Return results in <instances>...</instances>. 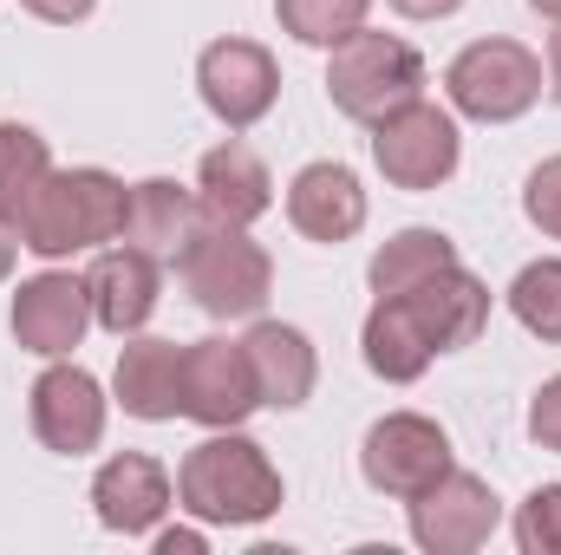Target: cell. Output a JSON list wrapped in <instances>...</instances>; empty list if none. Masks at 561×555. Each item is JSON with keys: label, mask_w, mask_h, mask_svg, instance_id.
<instances>
[{"label": "cell", "mask_w": 561, "mask_h": 555, "mask_svg": "<svg viewBox=\"0 0 561 555\" xmlns=\"http://www.w3.org/2000/svg\"><path fill=\"white\" fill-rule=\"evenodd\" d=\"M359 471H366V484L379 497L412 503V497H424L450 471V438L419 412H386L366 431V444H359Z\"/></svg>", "instance_id": "52a82bcc"}, {"label": "cell", "mask_w": 561, "mask_h": 555, "mask_svg": "<svg viewBox=\"0 0 561 555\" xmlns=\"http://www.w3.org/2000/svg\"><path fill=\"white\" fill-rule=\"evenodd\" d=\"M457 157H463L457 118L437 112V105H424V99L399 105L392 118L373 125V163L386 170L392 190H437V183H450Z\"/></svg>", "instance_id": "8992f818"}, {"label": "cell", "mask_w": 561, "mask_h": 555, "mask_svg": "<svg viewBox=\"0 0 561 555\" xmlns=\"http://www.w3.org/2000/svg\"><path fill=\"white\" fill-rule=\"evenodd\" d=\"M26 13H39V20H53V26H72V20H85L99 0H20Z\"/></svg>", "instance_id": "f1b7e54d"}, {"label": "cell", "mask_w": 561, "mask_h": 555, "mask_svg": "<svg viewBox=\"0 0 561 555\" xmlns=\"http://www.w3.org/2000/svg\"><path fill=\"white\" fill-rule=\"evenodd\" d=\"M92 510L112 536H150L170 510V471L144 451L112 457L99 477H92Z\"/></svg>", "instance_id": "4fadbf2b"}, {"label": "cell", "mask_w": 561, "mask_h": 555, "mask_svg": "<svg viewBox=\"0 0 561 555\" xmlns=\"http://www.w3.org/2000/svg\"><path fill=\"white\" fill-rule=\"evenodd\" d=\"M327 99H333L346 118H359V125L392 118L399 105L424 99L419 46L392 39V33H366V26L346 33V39L333 46V66H327Z\"/></svg>", "instance_id": "277c9868"}, {"label": "cell", "mask_w": 561, "mask_h": 555, "mask_svg": "<svg viewBox=\"0 0 561 555\" xmlns=\"http://www.w3.org/2000/svg\"><path fill=\"white\" fill-rule=\"evenodd\" d=\"M176 497H183L190 517L242 530V523H262V517L280 510V471L268 464V451H262L255 438H242V431L229 424V431H209V438L183 457Z\"/></svg>", "instance_id": "6da1fadb"}, {"label": "cell", "mask_w": 561, "mask_h": 555, "mask_svg": "<svg viewBox=\"0 0 561 555\" xmlns=\"http://www.w3.org/2000/svg\"><path fill=\"white\" fill-rule=\"evenodd\" d=\"M118 406L131 418H183V347L176 340H131L118 353Z\"/></svg>", "instance_id": "d6986e66"}, {"label": "cell", "mask_w": 561, "mask_h": 555, "mask_svg": "<svg viewBox=\"0 0 561 555\" xmlns=\"http://www.w3.org/2000/svg\"><path fill=\"white\" fill-rule=\"evenodd\" d=\"M529 7H536L542 20H561V0H529Z\"/></svg>", "instance_id": "836d02e7"}, {"label": "cell", "mask_w": 561, "mask_h": 555, "mask_svg": "<svg viewBox=\"0 0 561 555\" xmlns=\"http://www.w3.org/2000/svg\"><path fill=\"white\" fill-rule=\"evenodd\" d=\"M503 523V503L483 477L470 471H444L424 497H412V536L431 555H470L490 543V530Z\"/></svg>", "instance_id": "9c48e42d"}, {"label": "cell", "mask_w": 561, "mask_h": 555, "mask_svg": "<svg viewBox=\"0 0 561 555\" xmlns=\"http://www.w3.org/2000/svg\"><path fill=\"white\" fill-rule=\"evenodd\" d=\"M523 216H529L542 236L561 242V157H549V163L529 170V183H523Z\"/></svg>", "instance_id": "4316f807"}, {"label": "cell", "mask_w": 561, "mask_h": 555, "mask_svg": "<svg viewBox=\"0 0 561 555\" xmlns=\"http://www.w3.org/2000/svg\"><path fill=\"white\" fill-rule=\"evenodd\" d=\"M529 438H536L542 451H561V373L529 399Z\"/></svg>", "instance_id": "83f0119b"}, {"label": "cell", "mask_w": 561, "mask_h": 555, "mask_svg": "<svg viewBox=\"0 0 561 555\" xmlns=\"http://www.w3.org/2000/svg\"><path fill=\"white\" fill-rule=\"evenodd\" d=\"M196 92H203V105L229 132H249V125H262L275 112L280 66H275V53L255 46V39H216L196 59Z\"/></svg>", "instance_id": "ba28073f"}, {"label": "cell", "mask_w": 561, "mask_h": 555, "mask_svg": "<svg viewBox=\"0 0 561 555\" xmlns=\"http://www.w3.org/2000/svg\"><path fill=\"white\" fill-rule=\"evenodd\" d=\"M92 327V294H85V275H33L20 281L13 294V340L39 360H66Z\"/></svg>", "instance_id": "7c38bea8"}, {"label": "cell", "mask_w": 561, "mask_h": 555, "mask_svg": "<svg viewBox=\"0 0 561 555\" xmlns=\"http://www.w3.org/2000/svg\"><path fill=\"white\" fill-rule=\"evenodd\" d=\"M542 79H549V99H561V20L549 33V59H542Z\"/></svg>", "instance_id": "1f68e13d"}, {"label": "cell", "mask_w": 561, "mask_h": 555, "mask_svg": "<svg viewBox=\"0 0 561 555\" xmlns=\"http://www.w3.org/2000/svg\"><path fill=\"white\" fill-rule=\"evenodd\" d=\"M249 366H255V386H262V406H275V412H294V406H307V393H313V380H320V360H313V347H307V333L300 327H280V320H262V327H249Z\"/></svg>", "instance_id": "ffe728a7"}, {"label": "cell", "mask_w": 561, "mask_h": 555, "mask_svg": "<svg viewBox=\"0 0 561 555\" xmlns=\"http://www.w3.org/2000/svg\"><path fill=\"white\" fill-rule=\"evenodd\" d=\"M125 203H131V190L112 170H53L20 216V249H33L46 262L105 249L125 236Z\"/></svg>", "instance_id": "7a4b0ae2"}, {"label": "cell", "mask_w": 561, "mask_h": 555, "mask_svg": "<svg viewBox=\"0 0 561 555\" xmlns=\"http://www.w3.org/2000/svg\"><path fill=\"white\" fill-rule=\"evenodd\" d=\"M53 177V150L33 125H0V216L20 229L26 203L39 196V183Z\"/></svg>", "instance_id": "603a6c76"}, {"label": "cell", "mask_w": 561, "mask_h": 555, "mask_svg": "<svg viewBox=\"0 0 561 555\" xmlns=\"http://www.w3.org/2000/svg\"><path fill=\"white\" fill-rule=\"evenodd\" d=\"M176 275H183V294H190L203 314L242 320V314H262V301H268V287H275V262H268V249H262L249 229L203 216V229H196L190 249L176 256Z\"/></svg>", "instance_id": "3957f363"}, {"label": "cell", "mask_w": 561, "mask_h": 555, "mask_svg": "<svg viewBox=\"0 0 561 555\" xmlns=\"http://www.w3.org/2000/svg\"><path fill=\"white\" fill-rule=\"evenodd\" d=\"M366 7L373 0H275L280 33H294L300 46H327V53L366 26Z\"/></svg>", "instance_id": "cb8c5ba5"}, {"label": "cell", "mask_w": 561, "mask_h": 555, "mask_svg": "<svg viewBox=\"0 0 561 555\" xmlns=\"http://www.w3.org/2000/svg\"><path fill=\"white\" fill-rule=\"evenodd\" d=\"M457 262V242L444 236V229H399L379 256H373V294H405V287H419L431 281L437 269H450Z\"/></svg>", "instance_id": "7402d4cb"}, {"label": "cell", "mask_w": 561, "mask_h": 555, "mask_svg": "<svg viewBox=\"0 0 561 555\" xmlns=\"http://www.w3.org/2000/svg\"><path fill=\"white\" fill-rule=\"evenodd\" d=\"M359 347H366V366H373L379 380H392V386L424 380V366L437 360V347H431V333H424V320L412 314L405 294H379V301H373Z\"/></svg>", "instance_id": "44dd1931"}, {"label": "cell", "mask_w": 561, "mask_h": 555, "mask_svg": "<svg viewBox=\"0 0 561 555\" xmlns=\"http://www.w3.org/2000/svg\"><path fill=\"white\" fill-rule=\"evenodd\" d=\"M13 256H20V229H13V223L0 216V281L13 275Z\"/></svg>", "instance_id": "d6a6232c"}, {"label": "cell", "mask_w": 561, "mask_h": 555, "mask_svg": "<svg viewBox=\"0 0 561 555\" xmlns=\"http://www.w3.org/2000/svg\"><path fill=\"white\" fill-rule=\"evenodd\" d=\"M510 314H516L536 340L561 347V256H549V262H529L523 275L510 281Z\"/></svg>", "instance_id": "d4e9b609"}, {"label": "cell", "mask_w": 561, "mask_h": 555, "mask_svg": "<svg viewBox=\"0 0 561 555\" xmlns=\"http://www.w3.org/2000/svg\"><path fill=\"white\" fill-rule=\"evenodd\" d=\"M287 223L307 236V242H346L359 236L366 223V190L346 163H307L294 183H287Z\"/></svg>", "instance_id": "9a60e30c"}, {"label": "cell", "mask_w": 561, "mask_h": 555, "mask_svg": "<svg viewBox=\"0 0 561 555\" xmlns=\"http://www.w3.org/2000/svg\"><path fill=\"white\" fill-rule=\"evenodd\" d=\"M196 203H203V216L209 223H236V229H249L255 216H268V203H275V177H268V163L249 150V144H216L209 157H203V170H196Z\"/></svg>", "instance_id": "2e32d148"}, {"label": "cell", "mask_w": 561, "mask_h": 555, "mask_svg": "<svg viewBox=\"0 0 561 555\" xmlns=\"http://www.w3.org/2000/svg\"><path fill=\"white\" fill-rule=\"evenodd\" d=\"M255 406H262V386H255V366H249L242 340H196V347H183V418H196L209 431H229Z\"/></svg>", "instance_id": "30bf717a"}, {"label": "cell", "mask_w": 561, "mask_h": 555, "mask_svg": "<svg viewBox=\"0 0 561 555\" xmlns=\"http://www.w3.org/2000/svg\"><path fill=\"white\" fill-rule=\"evenodd\" d=\"M542 59L529 53V46H516V39H477V46H463L457 59H450V72H444V92H450V105L463 112V118H477V125H510V118H523L536 99H542Z\"/></svg>", "instance_id": "5b68a950"}, {"label": "cell", "mask_w": 561, "mask_h": 555, "mask_svg": "<svg viewBox=\"0 0 561 555\" xmlns=\"http://www.w3.org/2000/svg\"><path fill=\"white\" fill-rule=\"evenodd\" d=\"M203 550V530H163L157 536V555H196Z\"/></svg>", "instance_id": "4dcf8cb0"}, {"label": "cell", "mask_w": 561, "mask_h": 555, "mask_svg": "<svg viewBox=\"0 0 561 555\" xmlns=\"http://www.w3.org/2000/svg\"><path fill=\"white\" fill-rule=\"evenodd\" d=\"M405 301H412V314L424 320V333H431L437 353H457V347H470V340L490 327V287L470 275L463 262L437 269V275L419 281V287H405Z\"/></svg>", "instance_id": "e0dca14e"}, {"label": "cell", "mask_w": 561, "mask_h": 555, "mask_svg": "<svg viewBox=\"0 0 561 555\" xmlns=\"http://www.w3.org/2000/svg\"><path fill=\"white\" fill-rule=\"evenodd\" d=\"M26 418H33V438L59 457H85L99 438H105V393L85 366H46L33 380V399H26Z\"/></svg>", "instance_id": "8fae6325"}, {"label": "cell", "mask_w": 561, "mask_h": 555, "mask_svg": "<svg viewBox=\"0 0 561 555\" xmlns=\"http://www.w3.org/2000/svg\"><path fill=\"white\" fill-rule=\"evenodd\" d=\"M516 543L523 555H561V484H542L516 510Z\"/></svg>", "instance_id": "484cf974"}, {"label": "cell", "mask_w": 561, "mask_h": 555, "mask_svg": "<svg viewBox=\"0 0 561 555\" xmlns=\"http://www.w3.org/2000/svg\"><path fill=\"white\" fill-rule=\"evenodd\" d=\"M196 229H203L196 190H183V183H170V177L131 183V203H125V242H131V249L157 256V262H176Z\"/></svg>", "instance_id": "ac0fdd59"}, {"label": "cell", "mask_w": 561, "mask_h": 555, "mask_svg": "<svg viewBox=\"0 0 561 555\" xmlns=\"http://www.w3.org/2000/svg\"><path fill=\"white\" fill-rule=\"evenodd\" d=\"M85 294H92V320L112 327V333H138L144 320L157 314V294H163V269L157 256L144 249H105L92 269H85Z\"/></svg>", "instance_id": "5bb4252c"}, {"label": "cell", "mask_w": 561, "mask_h": 555, "mask_svg": "<svg viewBox=\"0 0 561 555\" xmlns=\"http://www.w3.org/2000/svg\"><path fill=\"white\" fill-rule=\"evenodd\" d=\"M392 7H399L405 20H444V13H457L463 0H392Z\"/></svg>", "instance_id": "f546056e"}]
</instances>
